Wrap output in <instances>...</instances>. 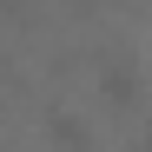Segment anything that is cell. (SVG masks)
I'll return each mask as SVG.
<instances>
[{
  "label": "cell",
  "mask_w": 152,
  "mask_h": 152,
  "mask_svg": "<svg viewBox=\"0 0 152 152\" xmlns=\"http://www.w3.org/2000/svg\"><path fill=\"white\" fill-rule=\"evenodd\" d=\"M99 99H106L113 113H139L145 86H139V60L132 53H106L99 60Z\"/></svg>",
  "instance_id": "6da1fadb"
},
{
  "label": "cell",
  "mask_w": 152,
  "mask_h": 152,
  "mask_svg": "<svg viewBox=\"0 0 152 152\" xmlns=\"http://www.w3.org/2000/svg\"><path fill=\"white\" fill-rule=\"evenodd\" d=\"M46 145H53V152H93V126L80 113L53 106V113H46Z\"/></svg>",
  "instance_id": "7a4b0ae2"
},
{
  "label": "cell",
  "mask_w": 152,
  "mask_h": 152,
  "mask_svg": "<svg viewBox=\"0 0 152 152\" xmlns=\"http://www.w3.org/2000/svg\"><path fill=\"white\" fill-rule=\"evenodd\" d=\"M132 152H152V126H145V132H139V145H132Z\"/></svg>",
  "instance_id": "3957f363"
}]
</instances>
